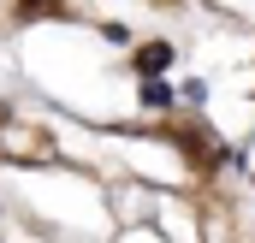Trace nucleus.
Returning <instances> with one entry per match:
<instances>
[{"label":"nucleus","mask_w":255,"mask_h":243,"mask_svg":"<svg viewBox=\"0 0 255 243\" xmlns=\"http://www.w3.org/2000/svg\"><path fill=\"white\" fill-rule=\"evenodd\" d=\"M166 65H172V48H166V42H148V48L136 54V71H142V77H160Z\"/></svg>","instance_id":"f257e3e1"},{"label":"nucleus","mask_w":255,"mask_h":243,"mask_svg":"<svg viewBox=\"0 0 255 243\" xmlns=\"http://www.w3.org/2000/svg\"><path fill=\"white\" fill-rule=\"evenodd\" d=\"M18 12H54V0H18Z\"/></svg>","instance_id":"7ed1b4c3"},{"label":"nucleus","mask_w":255,"mask_h":243,"mask_svg":"<svg viewBox=\"0 0 255 243\" xmlns=\"http://www.w3.org/2000/svg\"><path fill=\"white\" fill-rule=\"evenodd\" d=\"M142 107H172V89H166V77H142Z\"/></svg>","instance_id":"f03ea898"}]
</instances>
